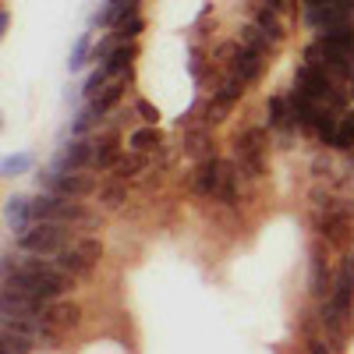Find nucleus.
<instances>
[{
	"label": "nucleus",
	"instance_id": "obj_22",
	"mask_svg": "<svg viewBox=\"0 0 354 354\" xmlns=\"http://www.w3.org/2000/svg\"><path fill=\"white\" fill-rule=\"evenodd\" d=\"M117 163V142L113 138H103L100 145H93V170H103V167H113Z\"/></svg>",
	"mask_w": 354,
	"mask_h": 354
},
{
	"label": "nucleus",
	"instance_id": "obj_20",
	"mask_svg": "<svg viewBox=\"0 0 354 354\" xmlns=\"http://www.w3.org/2000/svg\"><path fill=\"white\" fill-rule=\"evenodd\" d=\"M145 170V153H128V156H117V163H113V174L117 177H121V181H124V177H135V174H142Z\"/></svg>",
	"mask_w": 354,
	"mask_h": 354
},
{
	"label": "nucleus",
	"instance_id": "obj_15",
	"mask_svg": "<svg viewBox=\"0 0 354 354\" xmlns=\"http://www.w3.org/2000/svg\"><path fill=\"white\" fill-rule=\"evenodd\" d=\"M131 57H135V43H117V46L106 53V61H103L106 75H110V78H117V75H128V68H131Z\"/></svg>",
	"mask_w": 354,
	"mask_h": 354
},
{
	"label": "nucleus",
	"instance_id": "obj_28",
	"mask_svg": "<svg viewBox=\"0 0 354 354\" xmlns=\"http://www.w3.org/2000/svg\"><path fill=\"white\" fill-rule=\"evenodd\" d=\"M308 354H333L326 347V340H319V337H308Z\"/></svg>",
	"mask_w": 354,
	"mask_h": 354
},
{
	"label": "nucleus",
	"instance_id": "obj_31",
	"mask_svg": "<svg viewBox=\"0 0 354 354\" xmlns=\"http://www.w3.org/2000/svg\"><path fill=\"white\" fill-rule=\"evenodd\" d=\"M351 96H354V78H351Z\"/></svg>",
	"mask_w": 354,
	"mask_h": 354
},
{
	"label": "nucleus",
	"instance_id": "obj_13",
	"mask_svg": "<svg viewBox=\"0 0 354 354\" xmlns=\"http://www.w3.org/2000/svg\"><path fill=\"white\" fill-rule=\"evenodd\" d=\"M93 163V145H88L85 138H75V142H68L64 145V153H61V160H57V170H82V167H88Z\"/></svg>",
	"mask_w": 354,
	"mask_h": 354
},
{
	"label": "nucleus",
	"instance_id": "obj_3",
	"mask_svg": "<svg viewBox=\"0 0 354 354\" xmlns=\"http://www.w3.org/2000/svg\"><path fill=\"white\" fill-rule=\"evenodd\" d=\"M294 85H298L305 96L319 100L322 106H344V96L337 93V85H333V75L322 68V64L301 61L298 71H294Z\"/></svg>",
	"mask_w": 354,
	"mask_h": 354
},
{
	"label": "nucleus",
	"instance_id": "obj_12",
	"mask_svg": "<svg viewBox=\"0 0 354 354\" xmlns=\"http://www.w3.org/2000/svg\"><path fill=\"white\" fill-rule=\"evenodd\" d=\"M262 64H266V53H262V50L241 46V50H238V57H234L230 75H238L241 82H255V78L262 75Z\"/></svg>",
	"mask_w": 354,
	"mask_h": 354
},
{
	"label": "nucleus",
	"instance_id": "obj_25",
	"mask_svg": "<svg viewBox=\"0 0 354 354\" xmlns=\"http://www.w3.org/2000/svg\"><path fill=\"white\" fill-rule=\"evenodd\" d=\"M28 167H32V156H28V153H18V156H8V160H4V177H15V174H25Z\"/></svg>",
	"mask_w": 354,
	"mask_h": 354
},
{
	"label": "nucleus",
	"instance_id": "obj_2",
	"mask_svg": "<svg viewBox=\"0 0 354 354\" xmlns=\"http://www.w3.org/2000/svg\"><path fill=\"white\" fill-rule=\"evenodd\" d=\"M71 245V230L61 220H36L18 230V248L28 255H61Z\"/></svg>",
	"mask_w": 354,
	"mask_h": 354
},
{
	"label": "nucleus",
	"instance_id": "obj_8",
	"mask_svg": "<svg viewBox=\"0 0 354 354\" xmlns=\"http://www.w3.org/2000/svg\"><path fill=\"white\" fill-rule=\"evenodd\" d=\"M82 322V308L75 301H53L43 308V326L53 330V333H68Z\"/></svg>",
	"mask_w": 354,
	"mask_h": 354
},
{
	"label": "nucleus",
	"instance_id": "obj_23",
	"mask_svg": "<svg viewBox=\"0 0 354 354\" xmlns=\"http://www.w3.org/2000/svg\"><path fill=\"white\" fill-rule=\"evenodd\" d=\"M333 149H354V110L340 117L337 138H333Z\"/></svg>",
	"mask_w": 354,
	"mask_h": 354
},
{
	"label": "nucleus",
	"instance_id": "obj_16",
	"mask_svg": "<svg viewBox=\"0 0 354 354\" xmlns=\"http://www.w3.org/2000/svg\"><path fill=\"white\" fill-rule=\"evenodd\" d=\"M160 142H163V135H160V128L156 124H145V128H138V131H131V138H128V145L135 153H156L160 149Z\"/></svg>",
	"mask_w": 354,
	"mask_h": 354
},
{
	"label": "nucleus",
	"instance_id": "obj_10",
	"mask_svg": "<svg viewBox=\"0 0 354 354\" xmlns=\"http://www.w3.org/2000/svg\"><path fill=\"white\" fill-rule=\"evenodd\" d=\"M308 290H312V298H319V301H326L330 294H333V287H330V266H326V248H322V245L312 248V283H308Z\"/></svg>",
	"mask_w": 354,
	"mask_h": 354
},
{
	"label": "nucleus",
	"instance_id": "obj_18",
	"mask_svg": "<svg viewBox=\"0 0 354 354\" xmlns=\"http://www.w3.org/2000/svg\"><path fill=\"white\" fill-rule=\"evenodd\" d=\"M255 28H259V32L270 39V43H280V39H283V28H280L277 11H273V8H266V4L255 11Z\"/></svg>",
	"mask_w": 354,
	"mask_h": 354
},
{
	"label": "nucleus",
	"instance_id": "obj_11",
	"mask_svg": "<svg viewBox=\"0 0 354 354\" xmlns=\"http://www.w3.org/2000/svg\"><path fill=\"white\" fill-rule=\"evenodd\" d=\"M308 25L319 28V32H330V28L337 25H347V8H344V0L340 4H319V8H308Z\"/></svg>",
	"mask_w": 354,
	"mask_h": 354
},
{
	"label": "nucleus",
	"instance_id": "obj_5",
	"mask_svg": "<svg viewBox=\"0 0 354 354\" xmlns=\"http://www.w3.org/2000/svg\"><path fill=\"white\" fill-rule=\"evenodd\" d=\"M227 170H230V163H223L220 156H205L195 167V177H192L195 195L198 198H220V192L227 185Z\"/></svg>",
	"mask_w": 354,
	"mask_h": 354
},
{
	"label": "nucleus",
	"instance_id": "obj_30",
	"mask_svg": "<svg viewBox=\"0 0 354 354\" xmlns=\"http://www.w3.org/2000/svg\"><path fill=\"white\" fill-rule=\"evenodd\" d=\"M308 8H319V4H340V0H305Z\"/></svg>",
	"mask_w": 354,
	"mask_h": 354
},
{
	"label": "nucleus",
	"instance_id": "obj_24",
	"mask_svg": "<svg viewBox=\"0 0 354 354\" xmlns=\"http://www.w3.org/2000/svg\"><path fill=\"white\" fill-rule=\"evenodd\" d=\"M75 252H78L88 266H96V262H100V255H103V245H100L96 238H78V241H75Z\"/></svg>",
	"mask_w": 354,
	"mask_h": 354
},
{
	"label": "nucleus",
	"instance_id": "obj_29",
	"mask_svg": "<svg viewBox=\"0 0 354 354\" xmlns=\"http://www.w3.org/2000/svg\"><path fill=\"white\" fill-rule=\"evenodd\" d=\"M262 4H266V8H273V11H283V8H287V0H262Z\"/></svg>",
	"mask_w": 354,
	"mask_h": 354
},
{
	"label": "nucleus",
	"instance_id": "obj_7",
	"mask_svg": "<svg viewBox=\"0 0 354 354\" xmlns=\"http://www.w3.org/2000/svg\"><path fill=\"white\" fill-rule=\"evenodd\" d=\"M245 85H248V82H241L238 75H227V78H223V85L216 88V93H213V100H209V121H223V117H227V110H230L234 103L241 100Z\"/></svg>",
	"mask_w": 354,
	"mask_h": 354
},
{
	"label": "nucleus",
	"instance_id": "obj_21",
	"mask_svg": "<svg viewBox=\"0 0 354 354\" xmlns=\"http://www.w3.org/2000/svg\"><path fill=\"white\" fill-rule=\"evenodd\" d=\"M124 198H128V188H124V181H121V177L100 188V205H103V209H117V205H121Z\"/></svg>",
	"mask_w": 354,
	"mask_h": 354
},
{
	"label": "nucleus",
	"instance_id": "obj_17",
	"mask_svg": "<svg viewBox=\"0 0 354 354\" xmlns=\"http://www.w3.org/2000/svg\"><path fill=\"white\" fill-rule=\"evenodd\" d=\"M266 121H270V128H294L287 96H270V103H266Z\"/></svg>",
	"mask_w": 354,
	"mask_h": 354
},
{
	"label": "nucleus",
	"instance_id": "obj_27",
	"mask_svg": "<svg viewBox=\"0 0 354 354\" xmlns=\"http://www.w3.org/2000/svg\"><path fill=\"white\" fill-rule=\"evenodd\" d=\"M135 113L142 117L145 124H156V121H160V110H156L149 100H138V103H135Z\"/></svg>",
	"mask_w": 354,
	"mask_h": 354
},
{
	"label": "nucleus",
	"instance_id": "obj_14",
	"mask_svg": "<svg viewBox=\"0 0 354 354\" xmlns=\"http://www.w3.org/2000/svg\"><path fill=\"white\" fill-rule=\"evenodd\" d=\"M124 85H128V75H117V78H110V82H106V88H103V93L93 100V106H88L96 121H100V117H103L110 106H117V100L124 96Z\"/></svg>",
	"mask_w": 354,
	"mask_h": 354
},
{
	"label": "nucleus",
	"instance_id": "obj_6",
	"mask_svg": "<svg viewBox=\"0 0 354 354\" xmlns=\"http://www.w3.org/2000/svg\"><path fill=\"white\" fill-rule=\"evenodd\" d=\"M344 319H351V305H354V252H347L340 259V273H337V283H333V294L326 298Z\"/></svg>",
	"mask_w": 354,
	"mask_h": 354
},
{
	"label": "nucleus",
	"instance_id": "obj_1",
	"mask_svg": "<svg viewBox=\"0 0 354 354\" xmlns=\"http://www.w3.org/2000/svg\"><path fill=\"white\" fill-rule=\"evenodd\" d=\"M315 230L326 238V245L347 248L351 241V230H354V205L347 198H326V202H315Z\"/></svg>",
	"mask_w": 354,
	"mask_h": 354
},
{
	"label": "nucleus",
	"instance_id": "obj_19",
	"mask_svg": "<svg viewBox=\"0 0 354 354\" xmlns=\"http://www.w3.org/2000/svg\"><path fill=\"white\" fill-rule=\"evenodd\" d=\"M39 340L36 337H28V333H21V330H4V354H32V347H36Z\"/></svg>",
	"mask_w": 354,
	"mask_h": 354
},
{
	"label": "nucleus",
	"instance_id": "obj_4",
	"mask_svg": "<svg viewBox=\"0 0 354 354\" xmlns=\"http://www.w3.org/2000/svg\"><path fill=\"white\" fill-rule=\"evenodd\" d=\"M234 153H238L241 174L259 177V174H262V163H266V131H262V128L241 131L238 138H234Z\"/></svg>",
	"mask_w": 354,
	"mask_h": 354
},
{
	"label": "nucleus",
	"instance_id": "obj_9",
	"mask_svg": "<svg viewBox=\"0 0 354 354\" xmlns=\"http://www.w3.org/2000/svg\"><path fill=\"white\" fill-rule=\"evenodd\" d=\"M50 192L64 195V198H85V195L96 192V181H93V177H85V174H78V170H64V174L57 170Z\"/></svg>",
	"mask_w": 354,
	"mask_h": 354
},
{
	"label": "nucleus",
	"instance_id": "obj_26",
	"mask_svg": "<svg viewBox=\"0 0 354 354\" xmlns=\"http://www.w3.org/2000/svg\"><path fill=\"white\" fill-rule=\"evenodd\" d=\"M85 53H88V32H85V36H78V43H75V50H71V57H68V68H71V71H78V68L88 61Z\"/></svg>",
	"mask_w": 354,
	"mask_h": 354
}]
</instances>
